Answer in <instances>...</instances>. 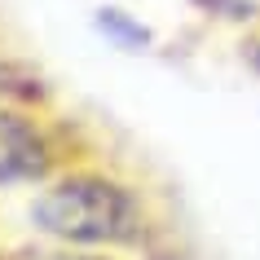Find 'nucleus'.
Here are the masks:
<instances>
[{"label": "nucleus", "instance_id": "3", "mask_svg": "<svg viewBox=\"0 0 260 260\" xmlns=\"http://www.w3.org/2000/svg\"><path fill=\"white\" fill-rule=\"evenodd\" d=\"M0 260H123L119 251H88V247H67V243H44V247H22L14 256Z\"/></svg>", "mask_w": 260, "mask_h": 260}, {"label": "nucleus", "instance_id": "2", "mask_svg": "<svg viewBox=\"0 0 260 260\" xmlns=\"http://www.w3.org/2000/svg\"><path fill=\"white\" fill-rule=\"evenodd\" d=\"M62 172L57 141L40 119H31L22 106H0V185H27L49 181Z\"/></svg>", "mask_w": 260, "mask_h": 260}, {"label": "nucleus", "instance_id": "1", "mask_svg": "<svg viewBox=\"0 0 260 260\" xmlns=\"http://www.w3.org/2000/svg\"><path fill=\"white\" fill-rule=\"evenodd\" d=\"M27 220L49 238L88 251H133L154 234V203L110 168H62L31 199Z\"/></svg>", "mask_w": 260, "mask_h": 260}]
</instances>
